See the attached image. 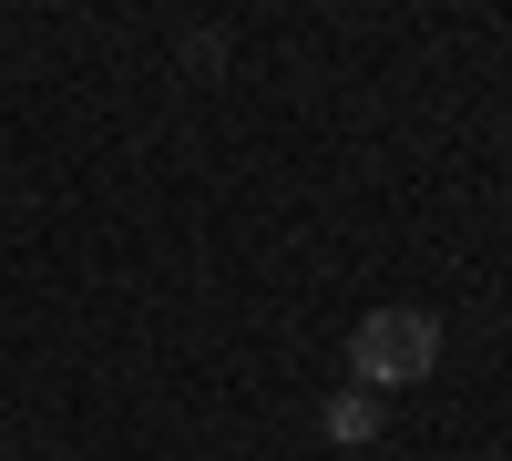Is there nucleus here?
<instances>
[{
	"instance_id": "f257e3e1",
	"label": "nucleus",
	"mask_w": 512,
	"mask_h": 461,
	"mask_svg": "<svg viewBox=\"0 0 512 461\" xmlns=\"http://www.w3.org/2000/svg\"><path fill=\"white\" fill-rule=\"evenodd\" d=\"M349 359H359V390H400L441 359V318L431 308H379V318H359Z\"/></svg>"
},
{
	"instance_id": "f03ea898",
	"label": "nucleus",
	"mask_w": 512,
	"mask_h": 461,
	"mask_svg": "<svg viewBox=\"0 0 512 461\" xmlns=\"http://www.w3.org/2000/svg\"><path fill=\"white\" fill-rule=\"evenodd\" d=\"M379 431V390H338L328 400V441H369Z\"/></svg>"
}]
</instances>
